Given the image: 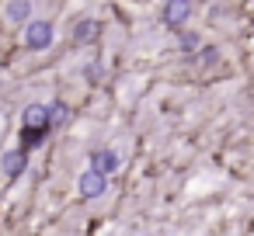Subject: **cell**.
<instances>
[{"mask_svg":"<svg viewBox=\"0 0 254 236\" xmlns=\"http://www.w3.org/2000/svg\"><path fill=\"white\" fill-rule=\"evenodd\" d=\"M53 39H56V25L49 18H35L32 25H25V49L42 52V49L53 46Z\"/></svg>","mask_w":254,"mask_h":236,"instance_id":"6da1fadb","label":"cell"},{"mask_svg":"<svg viewBox=\"0 0 254 236\" xmlns=\"http://www.w3.org/2000/svg\"><path fill=\"white\" fill-rule=\"evenodd\" d=\"M188 18H191V0H164L160 25H167L171 32H181V25H188Z\"/></svg>","mask_w":254,"mask_h":236,"instance_id":"7a4b0ae2","label":"cell"},{"mask_svg":"<svg viewBox=\"0 0 254 236\" xmlns=\"http://www.w3.org/2000/svg\"><path fill=\"white\" fill-rule=\"evenodd\" d=\"M77 191H80V198H84V201H94V198H101V194L108 191V177L87 167V170L77 177Z\"/></svg>","mask_w":254,"mask_h":236,"instance_id":"3957f363","label":"cell"},{"mask_svg":"<svg viewBox=\"0 0 254 236\" xmlns=\"http://www.w3.org/2000/svg\"><path fill=\"white\" fill-rule=\"evenodd\" d=\"M87 163H91V170H98V174H105V177H112V174L122 167V160H119L115 149H91Z\"/></svg>","mask_w":254,"mask_h":236,"instance_id":"277c9868","label":"cell"},{"mask_svg":"<svg viewBox=\"0 0 254 236\" xmlns=\"http://www.w3.org/2000/svg\"><path fill=\"white\" fill-rule=\"evenodd\" d=\"M25 167H28V149H21V146H14V149H7L4 156H0V170H4L11 181H14V177H21V174H25Z\"/></svg>","mask_w":254,"mask_h":236,"instance_id":"5b68a950","label":"cell"},{"mask_svg":"<svg viewBox=\"0 0 254 236\" xmlns=\"http://www.w3.org/2000/svg\"><path fill=\"white\" fill-rule=\"evenodd\" d=\"M101 32H105V25H101L98 18H84V21L73 25V42H77V46H91V42L101 39Z\"/></svg>","mask_w":254,"mask_h":236,"instance_id":"8992f818","label":"cell"},{"mask_svg":"<svg viewBox=\"0 0 254 236\" xmlns=\"http://www.w3.org/2000/svg\"><path fill=\"white\" fill-rule=\"evenodd\" d=\"M4 18L7 25H32V0H7V7H4Z\"/></svg>","mask_w":254,"mask_h":236,"instance_id":"52a82bcc","label":"cell"},{"mask_svg":"<svg viewBox=\"0 0 254 236\" xmlns=\"http://www.w3.org/2000/svg\"><path fill=\"white\" fill-rule=\"evenodd\" d=\"M49 132H53V129H32V125H21V139H18V146H21V149H35V146L46 142Z\"/></svg>","mask_w":254,"mask_h":236,"instance_id":"ba28073f","label":"cell"},{"mask_svg":"<svg viewBox=\"0 0 254 236\" xmlns=\"http://www.w3.org/2000/svg\"><path fill=\"white\" fill-rule=\"evenodd\" d=\"M178 46H181V52H188V56H191V52L198 49V35H191V32H181V35H178Z\"/></svg>","mask_w":254,"mask_h":236,"instance_id":"9c48e42d","label":"cell"},{"mask_svg":"<svg viewBox=\"0 0 254 236\" xmlns=\"http://www.w3.org/2000/svg\"><path fill=\"white\" fill-rule=\"evenodd\" d=\"M216 59H219V52H216V46H205V49H202V63H205V66H212Z\"/></svg>","mask_w":254,"mask_h":236,"instance_id":"30bf717a","label":"cell"}]
</instances>
